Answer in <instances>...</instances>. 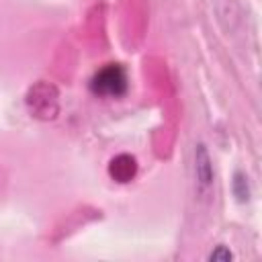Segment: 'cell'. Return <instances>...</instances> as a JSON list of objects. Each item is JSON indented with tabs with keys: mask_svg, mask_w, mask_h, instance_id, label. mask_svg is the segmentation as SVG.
Masks as SVG:
<instances>
[{
	"mask_svg": "<svg viewBox=\"0 0 262 262\" xmlns=\"http://www.w3.org/2000/svg\"><path fill=\"white\" fill-rule=\"evenodd\" d=\"M25 106L31 117L39 121H53L59 115V90L47 80H39L29 86L25 94Z\"/></svg>",
	"mask_w": 262,
	"mask_h": 262,
	"instance_id": "cell-1",
	"label": "cell"
},
{
	"mask_svg": "<svg viewBox=\"0 0 262 262\" xmlns=\"http://www.w3.org/2000/svg\"><path fill=\"white\" fill-rule=\"evenodd\" d=\"M88 88L94 96L100 98H121L129 88L127 70L123 63H106L94 72L88 82Z\"/></svg>",
	"mask_w": 262,
	"mask_h": 262,
	"instance_id": "cell-2",
	"label": "cell"
},
{
	"mask_svg": "<svg viewBox=\"0 0 262 262\" xmlns=\"http://www.w3.org/2000/svg\"><path fill=\"white\" fill-rule=\"evenodd\" d=\"M194 176H196V184L201 190H207L213 184L215 170H213V162H211V156L205 143H196L194 147Z\"/></svg>",
	"mask_w": 262,
	"mask_h": 262,
	"instance_id": "cell-3",
	"label": "cell"
},
{
	"mask_svg": "<svg viewBox=\"0 0 262 262\" xmlns=\"http://www.w3.org/2000/svg\"><path fill=\"white\" fill-rule=\"evenodd\" d=\"M137 174V160L131 154H119L108 162V176L121 184L131 182Z\"/></svg>",
	"mask_w": 262,
	"mask_h": 262,
	"instance_id": "cell-4",
	"label": "cell"
},
{
	"mask_svg": "<svg viewBox=\"0 0 262 262\" xmlns=\"http://www.w3.org/2000/svg\"><path fill=\"white\" fill-rule=\"evenodd\" d=\"M231 192L237 199V203H246L250 199V184H248V176L244 172H235L233 180H231Z\"/></svg>",
	"mask_w": 262,
	"mask_h": 262,
	"instance_id": "cell-5",
	"label": "cell"
},
{
	"mask_svg": "<svg viewBox=\"0 0 262 262\" xmlns=\"http://www.w3.org/2000/svg\"><path fill=\"white\" fill-rule=\"evenodd\" d=\"M231 258H233V252H231L227 246H223V244L215 246V248L209 252V256H207L209 262H229Z\"/></svg>",
	"mask_w": 262,
	"mask_h": 262,
	"instance_id": "cell-6",
	"label": "cell"
}]
</instances>
